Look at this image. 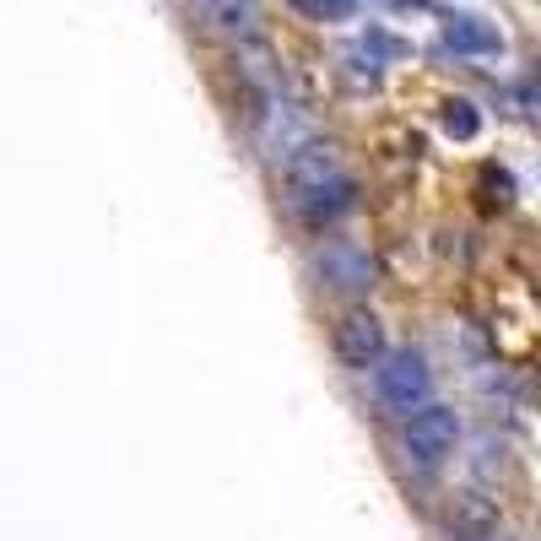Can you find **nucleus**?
Returning <instances> with one entry per match:
<instances>
[{"label": "nucleus", "instance_id": "nucleus-9", "mask_svg": "<svg viewBox=\"0 0 541 541\" xmlns=\"http://www.w3.org/2000/svg\"><path fill=\"white\" fill-rule=\"evenodd\" d=\"M298 6H309L314 17H347V11H352V0H298Z\"/></svg>", "mask_w": 541, "mask_h": 541}, {"label": "nucleus", "instance_id": "nucleus-7", "mask_svg": "<svg viewBox=\"0 0 541 541\" xmlns=\"http://www.w3.org/2000/svg\"><path fill=\"white\" fill-rule=\"evenodd\" d=\"M195 11L222 33H249L255 28V6H249V0H195Z\"/></svg>", "mask_w": 541, "mask_h": 541}, {"label": "nucleus", "instance_id": "nucleus-2", "mask_svg": "<svg viewBox=\"0 0 541 541\" xmlns=\"http://www.w3.org/2000/svg\"><path fill=\"white\" fill-rule=\"evenodd\" d=\"M455 444H460V417L450 412V406L422 401L417 412H406L401 450H406V460H412V466H422V471L444 466V460L455 455Z\"/></svg>", "mask_w": 541, "mask_h": 541}, {"label": "nucleus", "instance_id": "nucleus-3", "mask_svg": "<svg viewBox=\"0 0 541 541\" xmlns=\"http://www.w3.org/2000/svg\"><path fill=\"white\" fill-rule=\"evenodd\" d=\"M428 390H433V374L417 352H390V358L374 363V401L385 406L390 417L417 412V406L428 401Z\"/></svg>", "mask_w": 541, "mask_h": 541}, {"label": "nucleus", "instance_id": "nucleus-5", "mask_svg": "<svg viewBox=\"0 0 541 541\" xmlns=\"http://www.w3.org/2000/svg\"><path fill=\"white\" fill-rule=\"evenodd\" d=\"M444 44H450L455 55H498V49H504V33L482 17L450 11V17H444Z\"/></svg>", "mask_w": 541, "mask_h": 541}, {"label": "nucleus", "instance_id": "nucleus-4", "mask_svg": "<svg viewBox=\"0 0 541 541\" xmlns=\"http://www.w3.org/2000/svg\"><path fill=\"white\" fill-rule=\"evenodd\" d=\"M336 358L347 363V368H374L379 358H385V325L374 320V314H347V320L336 325Z\"/></svg>", "mask_w": 541, "mask_h": 541}, {"label": "nucleus", "instance_id": "nucleus-1", "mask_svg": "<svg viewBox=\"0 0 541 541\" xmlns=\"http://www.w3.org/2000/svg\"><path fill=\"white\" fill-rule=\"evenodd\" d=\"M287 184H293V201L309 211V217H325V211L352 206V179L341 174V163L325 147H309L287 163Z\"/></svg>", "mask_w": 541, "mask_h": 541}, {"label": "nucleus", "instance_id": "nucleus-8", "mask_svg": "<svg viewBox=\"0 0 541 541\" xmlns=\"http://www.w3.org/2000/svg\"><path fill=\"white\" fill-rule=\"evenodd\" d=\"M444 130L460 136V141H471L482 130V120H477V109H471V103H444Z\"/></svg>", "mask_w": 541, "mask_h": 541}, {"label": "nucleus", "instance_id": "nucleus-6", "mask_svg": "<svg viewBox=\"0 0 541 541\" xmlns=\"http://www.w3.org/2000/svg\"><path fill=\"white\" fill-rule=\"evenodd\" d=\"M320 271H325V282H331V287H347V293H363V287L374 282V260H368L363 249H352V244H331V249H325Z\"/></svg>", "mask_w": 541, "mask_h": 541}, {"label": "nucleus", "instance_id": "nucleus-10", "mask_svg": "<svg viewBox=\"0 0 541 541\" xmlns=\"http://www.w3.org/2000/svg\"><path fill=\"white\" fill-rule=\"evenodd\" d=\"M390 6H428V0H390Z\"/></svg>", "mask_w": 541, "mask_h": 541}]
</instances>
